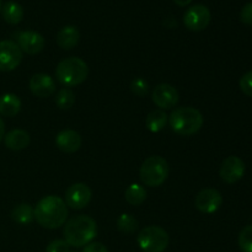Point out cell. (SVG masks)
I'll return each instance as SVG.
<instances>
[{
	"instance_id": "obj_8",
	"label": "cell",
	"mask_w": 252,
	"mask_h": 252,
	"mask_svg": "<svg viewBox=\"0 0 252 252\" xmlns=\"http://www.w3.org/2000/svg\"><path fill=\"white\" fill-rule=\"evenodd\" d=\"M211 22V11L204 5H193L184 15V24L189 31H202Z\"/></svg>"
},
{
	"instance_id": "obj_24",
	"label": "cell",
	"mask_w": 252,
	"mask_h": 252,
	"mask_svg": "<svg viewBox=\"0 0 252 252\" xmlns=\"http://www.w3.org/2000/svg\"><path fill=\"white\" fill-rule=\"evenodd\" d=\"M56 103L61 110H69L75 103V94L69 88H63L57 93Z\"/></svg>"
},
{
	"instance_id": "obj_19",
	"label": "cell",
	"mask_w": 252,
	"mask_h": 252,
	"mask_svg": "<svg viewBox=\"0 0 252 252\" xmlns=\"http://www.w3.org/2000/svg\"><path fill=\"white\" fill-rule=\"evenodd\" d=\"M11 218L19 225H29L34 219V208L29 203H20L14 207Z\"/></svg>"
},
{
	"instance_id": "obj_14",
	"label": "cell",
	"mask_w": 252,
	"mask_h": 252,
	"mask_svg": "<svg viewBox=\"0 0 252 252\" xmlns=\"http://www.w3.org/2000/svg\"><path fill=\"white\" fill-rule=\"evenodd\" d=\"M30 90L34 96L41 98L49 97L56 91V83L53 78L43 73L34 74L30 79Z\"/></svg>"
},
{
	"instance_id": "obj_20",
	"label": "cell",
	"mask_w": 252,
	"mask_h": 252,
	"mask_svg": "<svg viewBox=\"0 0 252 252\" xmlns=\"http://www.w3.org/2000/svg\"><path fill=\"white\" fill-rule=\"evenodd\" d=\"M167 120H169V116L166 115L165 111L154 110L152 111V112H149V115L147 116L145 126H147V128L150 132L159 133L166 127Z\"/></svg>"
},
{
	"instance_id": "obj_34",
	"label": "cell",
	"mask_w": 252,
	"mask_h": 252,
	"mask_svg": "<svg viewBox=\"0 0 252 252\" xmlns=\"http://www.w3.org/2000/svg\"><path fill=\"white\" fill-rule=\"evenodd\" d=\"M71 252H74V251H71Z\"/></svg>"
},
{
	"instance_id": "obj_21",
	"label": "cell",
	"mask_w": 252,
	"mask_h": 252,
	"mask_svg": "<svg viewBox=\"0 0 252 252\" xmlns=\"http://www.w3.org/2000/svg\"><path fill=\"white\" fill-rule=\"evenodd\" d=\"M2 19L10 25H17L24 19V9L15 1H7L2 6Z\"/></svg>"
},
{
	"instance_id": "obj_9",
	"label": "cell",
	"mask_w": 252,
	"mask_h": 252,
	"mask_svg": "<svg viewBox=\"0 0 252 252\" xmlns=\"http://www.w3.org/2000/svg\"><path fill=\"white\" fill-rule=\"evenodd\" d=\"M152 100L160 110H170L179 103L180 95L176 88L166 83L159 84L154 88Z\"/></svg>"
},
{
	"instance_id": "obj_25",
	"label": "cell",
	"mask_w": 252,
	"mask_h": 252,
	"mask_svg": "<svg viewBox=\"0 0 252 252\" xmlns=\"http://www.w3.org/2000/svg\"><path fill=\"white\" fill-rule=\"evenodd\" d=\"M239 248L243 252H252V225H248L240 231L238 238Z\"/></svg>"
},
{
	"instance_id": "obj_28",
	"label": "cell",
	"mask_w": 252,
	"mask_h": 252,
	"mask_svg": "<svg viewBox=\"0 0 252 252\" xmlns=\"http://www.w3.org/2000/svg\"><path fill=\"white\" fill-rule=\"evenodd\" d=\"M69 244L65 240L57 239V240L51 241L46 248V252H70L69 251Z\"/></svg>"
},
{
	"instance_id": "obj_3",
	"label": "cell",
	"mask_w": 252,
	"mask_h": 252,
	"mask_svg": "<svg viewBox=\"0 0 252 252\" xmlns=\"http://www.w3.org/2000/svg\"><path fill=\"white\" fill-rule=\"evenodd\" d=\"M170 127L181 137H189L201 130L203 116L194 107H180L172 111L169 117Z\"/></svg>"
},
{
	"instance_id": "obj_12",
	"label": "cell",
	"mask_w": 252,
	"mask_h": 252,
	"mask_svg": "<svg viewBox=\"0 0 252 252\" xmlns=\"http://www.w3.org/2000/svg\"><path fill=\"white\" fill-rule=\"evenodd\" d=\"M91 189L85 184H74L66 189L65 204L71 209H84L91 201Z\"/></svg>"
},
{
	"instance_id": "obj_11",
	"label": "cell",
	"mask_w": 252,
	"mask_h": 252,
	"mask_svg": "<svg viewBox=\"0 0 252 252\" xmlns=\"http://www.w3.org/2000/svg\"><path fill=\"white\" fill-rule=\"evenodd\" d=\"M223 197L220 192L214 189H204L199 192L194 199V206L204 214H213L220 208Z\"/></svg>"
},
{
	"instance_id": "obj_4",
	"label": "cell",
	"mask_w": 252,
	"mask_h": 252,
	"mask_svg": "<svg viewBox=\"0 0 252 252\" xmlns=\"http://www.w3.org/2000/svg\"><path fill=\"white\" fill-rule=\"evenodd\" d=\"M89 75V66L78 57H69L59 62L56 69L57 80L65 88H74L86 80Z\"/></svg>"
},
{
	"instance_id": "obj_27",
	"label": "cell",
	"mask_w": 252,
	"mask_h": 252,
	"mask_svg": "<svg viewBox=\"0 0 252 252\" xmlns=\"http://www.w3.org/2000/svg\"><path fill=\"white\" fill-rule=\"evenodd\" d=\"M239 85H240L241 91L246 96L252 97V70L248 71V73L241 76L240 81H239Z\"/></svg>"
},
{
	"instance_id": "obj_17",
	"label": "cell",
	"mask_w": 252,
	"mask_h": 252,
	"mask_svg": "<svg viewBox=\"0 0 252 252\" xmlns=\"http://www.w3.org/2000/svg\"><path fill=\"white\" fill-rule=\"evenodd\" d=\"M80 39V32L75 26H64L57 33V44L62 49H73Z\"/></svg>"
},
{
	"instance_id": "obj_23",
	"label": "cell",
	"mask_w": 252,
	"mask_h": 252,
	"mask_svg": "<svg viewBox=\"0 0 252 252\" xmlns=\"http://www.w3.org/2000/svg\"><path fill=\"white\" fill-rule=\"evenodd\" d=\"M138 223L137 219L132 216V214H121L117 219V229L123 234H134L138 230Z\"/></svg>"
},
{
	"instance_id": "obj_30",
	"label": "cell",
	"mask_w": 252,
	"mask_h": 252,
	"mask_svg": "<svg viewBox=\"0 0 252 252\" xmlns=\"http://www.w3.org/2000/svg\"><path fill=\"white\" fill-rule=\"evenodd\" d=\"M83 252H108V249L103 244L97 241H91L90 244L85 245Z\"/></svg>"
},
{
	"instance_id": "obj_1",
	"label": "cell",
	"mask_w": 252,
	"mask_h": 252,
	"mask_svg": "<svg viewBox=\"0 0 252 252\" xmlns=\"http://www.w3.org/2000/svg\"><path fill=\"white\" fill-rule=\"evenodd\" d=\"M68 218L65 202L57 196H47L34 207V219L44 229L61 228Z\"/></svg>"
},
{
	"instance_id": "obj_10",
	"label": "cell",
	"mask_w": 252,
	"mask_h": 252,
	"mask_svg": "<svg viewBox=\"0 0 252 252\" xmlns=\"http://www.w3.org/2000/svg\"><path fill=\"white\" fill-rule=\"evenodd\" d=\"M17 46L20 47L21 52H25L27 54L41 53L46 46L43 36L36 31H20L15 34Z\"/></svg>"
},
{
	"instance_id": "obj_7",
	"label": "cell",
	"mask_w": 252,
	"mask_h": 252,
	"mask_svg": "<svg viewBox=\"0 0 252 252\" xmlns=\"http://www.w3.org/2000/svg\"><path fill=\"white\" fill-rule=\"evenodd\" d=\"M22 52L11 39L0 41V71H12L20 65Z\"/></svg>"
},
{
	"instance_id": "obj_29",
	"label": "cell",
	"mask_w": 252,
	"mask_h": 252,
	"mask_svg": "<svg viewBox=\"0 0 252 252\" xmlns=\"http://www.w3.org/2000/svg\"><path fill=\"white\" fill-rule=\"evenodd\" d=\"M240 20L241 22H244L245 25L252 26V1L248 2V4L241 9Z\"/></svg>"
},
{
	"instance_id": "obj_13",
	"label": "cell",
	"mask_w": 252,
	"mask_h": 252,
	"mask_svg": "<svg viewBox=\"0 0 252 252\" xmlns=\"http://www.w3.org/2000/svg\"><path fill=\"white\" fill-rule=\"evenodd\" d=\"M245 174V164L238 157H228L221 162L219 175L226 184H235L240 181Z\"/></svg>"
},
{
	"instance_id": "obj_26",
	"label": "cell",
	"mask_w": 252,
	"mask_h": 252,
	"mask_svg": "<svg viewBox=\"0 0 252 252\" xmlns=\"http://www.w3.org/2000/svg\"><path fill=\"white\" fill-rule=\"evenodd\" d=\"M130 90L138 97H144L149 91V84L142 78H137L130 83Z\"/></svg>"
},
{
	"instance_id": "obj_33",
	"label": "cell",
	"mask_w": 252,
	"mask_h": 252,
	"mask_svg": "<svg viewBox=\"0 0 252 252\" xmlns=\"http://www.w3.org/2000/svg\"><path fill=\"white\" fill-rule=\"evenodd\" d=\"M0 9H1V4H0Z\"/></svg>"
},
{
	"instance_id": "obj_16",
	"label": "cell",
	"mask_w": 252,
	"mask_h": 252,
	"mask_svg": "<svg viewBox=\"0 0 252 252\" xmlns=\"http://www.w3.org/2000/svg\"><path fill=\"white\" fill-rule=\"evenodd\" d=\"M4 142L7 149L19 152V150H22L29 147L30 142H31V138H30V134L26 130L12 129L7 134H5Z\"/></svg>"
},
{
	"instance_id": "obj_5",
	"label": "cell",
	"mask_w": 252,
	"mask_h": 252,
	"mask_svg": "<svg viewBox=\"0 0 252 252\" xmlns=\"http://www.w3.org/2000/svg\"><path fill=\"white\" fill-rule=\"evenodd\" d=\"M169 164L159 155H153L144 160L139 170L140 181L148 187H159L169 176Z\"/></svg>"
},
{
	"instance_id": "obj_32",
	"label": "cell",
	"mask_w": 252,
	"mask_h": 252,
	"mask_svg": "<svg viewBox=\"0 0 252 252\" xmlns=\"http://www.w3.org/2000/svg\"><path fill=\"white\" fill-rule=\"evenodd\" d=\"M174 2L179 6H187L189 4H191L192 0H174Z\"/></svg>"
},
{
	"instance_id": "obj_6",
	"label": "cell",
	"mask_w": 252,
	"mask_h": 252,
	"mask_svg": "<svg viewBox=\"0 0 252 252\" xmlns=\"http://www.w3.org/2000/svg\"><path fill=\"white\" fill-rule=\"evenodd\" d=\"M137 243L143 252H164L169 246L170 238L165 229L150 225L138 234Z\"/></svg>"
},
{
	"instance_id": "obj_2",
	"label": "cell",
	"mask_w": 252,
	"mask_h": 252,
	"mask_svg": "<svg viewBox=\"0 0 252 252\" xmlns=\"http://www.w3.org/2000/svg\"><path fill=\"white\" fill-rule=\"evenodd\" d=\"M64 240L73 248H83L97 235V225L91 217L81 214L66 221L64 226Z\"/></svg>"
},
{
	"instance_id": "obj_18",
	"label": "cell",
	"mask_w": 252,
	"mask_h": 252,
	"mask_svg": "<svg viewBox=\"0 0 252 252\" xmlns=\"http://www.w3.org/2000/svg\"><path fill=\"white\" fill-rule=\"evenodd\" d=\"M21 110V100L14 94H4L0 96V115L14 117Z\"/></svg>"
},
{
	"instance_id": "obj_31",
	"label": "cell",
	"mask_w": 252,
	"mask_h": 252,
	"mask_svg": "<svg viewBox=\"0 0 252 252\" xmlns=\"http://www.w3.org/2000/svg\"><path fill=\"white\" fill-rule=\"evenodd\" d=\"M4 137H5V123L4 121H2V118L0 117V142L4 139Z\"/></svg>"
},
{
	"instance_id": "obj_15",
	"label": "cell",
	"mask_w": 252,
	"mask_h": 252,
	"mask_svg": "<svg viewBox=\"0 0 252 252\" xmlns=\"http://www.w3.org/2000/svg\"><path fill=\"white\" fill-rule=\"evenodd\" d=\"M56 145L61 152L71 154L80 149L81 137L76 130L64 129L57 134Z\"/></svg>"
},
{
	"instance_id": "obj_22",
	"label": "cell",
	"mask_w": 252,
	"mask_h": 252,
	"mask_svg": "<svg viewBox=\"0 0 252 252\" xmlns=\"http://www.w3.org/2000/svg\"><path fill=\"white\" fill-rule=\"evenodd\" d=\"M125 198L130 206H140L147 199V191L140 185L133 184L126 189Z\"/></svg>"
}]
</instances>
